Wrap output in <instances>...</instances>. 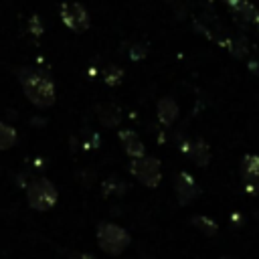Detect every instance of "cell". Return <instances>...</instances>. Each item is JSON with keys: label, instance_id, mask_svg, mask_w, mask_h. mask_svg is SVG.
<instances>
[{"label": "cell", "instance_id": "6da1fadb", "mask_svg": "<svg viewBox=\"0 0 259 259\" xmlns=\"http://www.w3.org/2000/svg\"><path fill=\"white\" fill-rule=\"evenodd\" d=\"M132 243V237L125 229L113 223H99L97 225V245L103 253L115 257L121 255Z\"/></svg>", "mask_w": 259, "mask_h": 259}, {"label": "cell", "instance_id": "7a4b0ae2", "mask_svg": "<svg viewBox=\"0 0 259 259\" xmlns=\"http://www.w3.org/2000/svg\"><path fill=\"white\" fill-rule=\"evenodd\" d=\"M26 198L34 210H49L57 204V188L47 178H38L28 186Z\"/></svg>", "mask_w": 259, "mask_h": 259}, {"label": "cell", "instance_id": "3957f363", "mask_svg": "<svg viewBox=\"0 0 259 259\" xmlns=\"http://www.w3.org/2000/svg\"><path fill=\"white\" fill-rule=\"evenodd\" d=\"M61 16L65 20V24L77 32H83L87 26H89V16L87 12L83 10V6L75 4V2H65L61 6Z\"/></svg>", "mask_w": 259, "mask_h": 259}, {"label": "cell", "instance_id": "277c9868", "mask_svg": "<svg viewBox=\"0 0 259 259\" xmlns=\"http://www.w3.org/2000/svg\"><path fill=\"white\" fill-rule=\"evenodd\" d=\"M132 172L146 186H156L160 182V164L156 160H136L132 164Z\"/></svg>", "mask_w": 259, "mask_h": 259}, {"label": "cell", "instance_id": "5b68a950", "mask_svg": "<svg viewBox=\"0 0 259 259\" xmlns=\"http://www.w3.org/2000/svg\"><path fill=\"white\" fill-rule=\"evenodd\" d=\"M196 194H198V188H196L194 180H192L188 174H180V176L176 178V196H178V200H180L182 204H186V202H190Z\"/></svg>", "mask_w": 259, "mask_h": 259}, {"label": "cell", "instance_id": "8992f818", "mask_svg": "<svg viewBox=\"0 0 259 259\" xmlns=\"http://www.w3.org/2000/svg\"><path fill=\"white\" fill-rule=\"evenodd\" d=\"M192 225H194L198 231H202L206 237H212V235L217 233V223L210 221L208 217H194V219H192Z\"/></svg>", "mask_w": 259, "mask_h": 259}, {"label": "cell", "instance_id": "52a82bcc", "mask_svg": "<svg viewBox=\"0 0 259 259\" xmlns=\"http://www.w3.org/2000/svg\"><path fill=\"white\" fill-rule=\"evenodd\" d=\"M69 259H95L93 255H87V253H75V255H71Z\"/></svg>", "mask_w": 259, "mask_h": 259}]
</instances>
